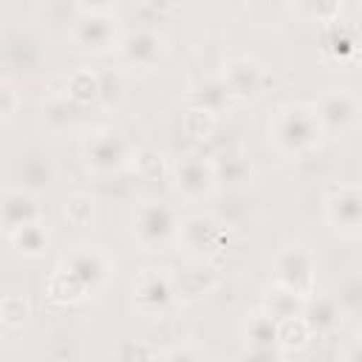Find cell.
Instances as JSON below:
<instances>
[{
  "label": "cell",
  "instance_id": "6da1fadb",
  "mask_svg": "<svg viewBox=\"0 0 362 362\" xmlns=\"http://www.w3.org/2000/svg\"><path fill=\"white\" fill-rule=\"evenodd\" d=\"M269 141L288 158H303L325 139L314 102H283L269 116Z\"/></svg>",
  "mask_w": 362,
  "mask_h": 362
},
{
  "label": "cell",
  "instance_id": "7a4b0ae2",
  "mask_svg": "<svg viewBox=\"0 0 362 362\" xmlns=\"http://www.w3.org/2000/svg\"><path fill=\"white\" fill-rule=\"evenodd\" d=\"M178 223H181V218H178L175 206L167 201H156V198L141 201L130 215L133 240L144 252H164V249L175 246Z\"/></svg>",
  "mask_w": 362,
  "mask_h": 362
},
{
  "label": "cell",
  "instance_id": "3957f363",
  "mask_svg": "<svg viewBox=\"0 0 362 362\" xmlns=\"http://www.w3.org/2000/svg\"><path fill=\"white\" fill-rule=\"evenodd\" d=\"M133 150L136 147L116 127L102 124V127H93L82 139V164L93 175H113L130 167Z\"/></svg>",
  "mask_w": 362,
  "mask_h": 362
},
{
  "label": "cell",
  "instance_id": "277c9868",
  "mask_svg": "<svg viewBox=\"0 0 362 362\" xmlns=\"http://www.w3.org/2000/svg\"><path fill=\"white\" fill-rule=\"evenodd\" d=\"M175 246L189 260H212L226 246V226L221 218H215L209 212L187 215L178 223Z\"/></svg>",
  "mask_w": 362,
  "mask_h": 362
},
{
  "label": "cell",
  "instance_id": "5b68a950",
  "mask_svg": "<svg viewBox=\"0 0 362 362\" xmlns=\"http://www.w3.org/2000/svg\"><path fill=\"white\" fill-rule=\"evenodd\" d=\"M57 266L65 269L68 274H74V277L85 286V291H88L90 297L102 294V291L110 286L113 274H116L113 257H110L102 246H93V243H79V246H74L71 252L62 255V260H59Z\"/></svg>",
  "mask_w": 362,
  "mask_h": 362
},
{
  "label": "cell",
  "instance_id": "8992f818",
  "mask_svg": "<svg viewBox=\"0 0 362 362\" xmlns=\"http://www.w3.org/2000/svg\"><path fill=\"white\" fill-rule=\"evenodd\" d=\"M170 181L173 189L181 201L187 204H198L204 198H209L218 189V178H215V161L204 153H184L173 167H170Z\"/></svg>",
  "mask_w": 362,
  "mask_h": 362
},
{
  "label": "cell",
  "instance_id": "52a82bcc",
  "mask_svg": "<svg viewBox=\"0 0 362 362\" xmlns=\"http://www.w3.org/2000/svg\"><path fill=\"white\" fill-rule=\"evenodd\" d=\"M274 283L300 294L303 300H308L311 294H317V272H314V255L308 246L303 243H288L274 255Z\"/></svg>",
  "mask_w": 362,
  "mask_h": 362
},
{
  "label": "cell",
  "instance_id": "ba28073f",
  "mask_svg": "<svg viewBox=\"0 0 362 362\" xmlns=\"http://www.w3.org/2000/svg\"><path fill=\"white\" fill-rule=\"evenodd\" d=\"M130 291L141 317H158L175 303V272L167 266H147L136 274Z\"/></svg>",
  "mask_w": 362,
  "mask_h": 362
},
{
  "label": "cell",
  "instance_id": "9c48e42d",
  "mask_svg": "<svg viewBox=\"0 0 362 362\" xmlns=\"http://www.w3.org/2000/svg\"><path fill=\"white\" fill-rule=\"evenodd\" d=\"M119 37H122V28L113 11H79L68 28V40L74 42V48L90 51V54H105L116 48Z\"/></svg>",
  "mask_w": 362,
  "mask_h": 362
},
{
  "label": "cell",
  "instance_id": "30bf717a",
  "mask_svg": "<svg viewBox=\"0 0 362 362\" xmlns=\"http://www.w3.org/2000/svg\"><path fill=\"white\" fill-rule=\"evenodd\" d=\"M322 215L339 235L362 232V184H331L322 195Z\"/></svg>",
  "mask_w": 362,
  "mask_h": 362
},
{
  "label": "cell",
  "instance_id": "8fae6325",
  "mask_svg": "<svg viewBox=\"0 0 362 362\" xmlns=\"http://www.w3.org/2000/svg\"><path fill=\"white\" fill-rule=\"evenodd\" d=\"M314 105H317V116L322 122L325 136L348 133L362 116V102L351 88H328Z\"/></svg>",
  "mask_w": 362,
  "mask_h": 362
},
{
  "label": "cell",
  "instance_id": "7c38bea8",
  "mask_svg": "<svg viewBox=\"0 0 362 362\" xmlns=\"http://www.w3.org/2000/svg\"><path fill=\"white\" fill-rule=\"evenodd\" d=\"M221 76L232 93V99L238 102H255L266 85H269V71L260 59L249 57V54H240V57H229L221 68Z\"/></svg>",
  "mask_w": 362,
  "mask_h": 362
},
{
  "label": "cell",
  "instance_id": "4fadbf2b",
  "mask_svg": "<svg viewBox=\"0 0 362 362\" xmlns=\"http://www.w3.org/2000/svg\"><path fill=\"white\" fill-rule=\"evenodd\" d=\"M164 37L147 25H139V28H130V31H122L119 42H116V54L122 59V65L127 68H136V71H150L161 62L164 57Z\"/></svg>",
  "mask_w": 362,
  "mask_h": 362
},
{
  "label": "cell",
  "instance_id": "5bb4252c",
  "mask_svg": "<svg viewBox=\"0 0 362 362\" xmlns=\"http://www.w3.org/2000/svg\"><path fill=\"white\" fill-rule=\"evenodd\" d=\"M240 339H243V351L252 359L283 356V351L277 345V317H272L263 305L246 314V320L240 325Z\"/></svg>",
  "mask_w": 362,
  "mask_h": 362
},
{
  "label": "cell",
  "instance_id": "9a60e30c",
  "mask_svg": "<svg viewBox=\"0 0 362 362\" xmlns=\"http://www.w3.org/2000/svg\"><path fill=\"white\" fill-rule=\"evenodd\" d=\"M45 221V209L40 204V192H31L25 187H8L3 189V201H0V226L6 235Z\"/></svg>",
  "mask_w": 362,
  "mask_h": 362
},
{
  "label": "cell",
  "instance_id": "2e32d148",
  "mask_svg": "<svg viewBox=\"0 0 362 362\" xmlns=\"http://www.w3.org/2000/svg\"><path fill=\"white\" fill-rule=\"evenodd\" d=\"M221 283V272L212 260H192L184 272H175V303H198Z\"/></svg>",
  "mask_w": 362,
  "mask_h": 362
},
{
  "label": "cell",
  "instance_id": "e0dca14e",
  "mask_svg": "<svg viewBox=\"0 0 362 362\" xmlns=\"http://www.w3.org/2000/svg\"><path fill=\"white\" fill-rule=\"evenodd\" d=\"M79 105L59 88H51L48 96L40 105V127L51 136H62L68 130H74L76 119H79Z\"/></svg>",
  "mask_w": 362,
  "mask_h": 362
},
{
  "label": "cell",
  "instance_id": "ac0fdd59",
  "mask_svg": "<svg viewBox=\"0 0 362 362\" xmlns=\"http://www.w3.org/2000/svg\"><path fill=\"white\" fill-rule=\"evenodd\" d=\"M215 178L223 189H246L255 181V164L243 150H223L215 158Z\"/></svg>",
  "mask_w": 362,
  "mask_h": 362
},
{
  "label": "cell",
  "instance_id": "d6986e66",
  "mask_svg": "<svg viewBox=\"0 0 362 362\" xmlns=\"http://www.w3.org/2000/svg\"><path fill=\"white\" fill-rule=\"evenodd\" d=\"M3 57H6V65L8 68L31 71V68H37L42 62V40L31 28H14L6 37Z\"/></svg>",
  "mask_w": 362,
  "mask_h": 362
},
{
  "label": "cell",
  "instance_id": "ffe728a7",
  "mask_svg": "<svg viewBox=\"0 0 362 362\" xmlns=\"http://www.w3.org/2000/svg\"><path fill=\"white\" fill-rule=\"evenodd\" d=\"M342 314H345V311H342V300H339V297H331V294H322V297L311 294V297L305 300V311H303V317L308 320L314 337L337 334L339 325H342V320H345Z\"/></svg>",
  "mask_w": 362,
  "mask_h": 362
},
{
  "label": "cell",
  "instance_id": "44dd1931",
  "mask_svg": "<svg viewBox=\"0 0 362 362\" xmlns=\"http://www.w3.org/2000/svg\"><path fill=\"white\" fill-rule=\"evenodd\" d=\"M14 255L25 257V260H40L48 255V246H51V229L45 226V221H37V223H28L11 235H6Z\"/></svg>",
  "mask_w": 362,
  "mask_h": 362
},
{
  "label": "cell",
  "instance_id": "7402d4cb",
  "mask_svg": "<svg viewBox=\"0 0 362 362\" xmlns=\"http://www.w3.org/2000/svg\"><path fill=\"white\" fill-rule=\"evenodd\" d=\"M229 99H232V93H229V88H226V82H223L221 74L218 76H212V74L209 76H201L198 82L189 85V93H187V102L189 105L206 107L215 116L229 105Z\"/></svg>",
  "mask_w": 362,
  "mask_h": 362
},
{
  "label": "cell",
  "instance_id": "603a6c76",
  "mask_svg": "<svg viewBox=\"0 0 362 362\" xmlns=\"http://www.w3.org/2000/svg\"><path fill=\"white\" fill-rule=\"evenodd\" d=\"M17 175H20V187H25L31 192H42L57 181V164L45 153H31L17 167Z\"/></svg>",
  "mask_w": 362,
  "mask_h": 362
},
{
  "label": "cell",
  "instance_id": "cb8c5ba5",
  "mask_svg": "<svg viewBox=\"0 0 362 362\" xmlns=\"http://www.w3.org/2000/svg\"><path fill=\"white\" fill-rule=\"evenodd\" d=\"M59 90H65L79 107H88L93 102H99V71L93 68H76L71 74L62 76Z\"/></svg>",
  "mask_w": 362,
  "mask_h": 362
},
{
  "label": "cell",
  "instance_id": "d4e9b609",
  "mask_svg": "<svg viewBox=\"0 0 362 362\" xmlns=\"http://www.w3.org/2000/svg\"><path fill=\"white\" fill-rule=\"evenodd\" d=\"M311 339H314V331H311V325H308V320H305L303 314L277 320V345H280L283 356L308 348Z\"/></svg>",
  "mask_w": 362,
  "mask_h": 362
},
{
  "label": "cell",
  "instance_id": "484cf974",
  "mask_svg": "<svg viewBox=\"0 0 362 362\" xmlns=\"http://www.w3.org/2000/svg\"><path fill=\"white\" fill-rule=\"evenodd\" d=\"M130 167H133V173H136L141 181H147V184H158V181H167L173 164H167L164 153L156 150V147H136V150H133V161H130Z\"/></svg>",
  "mask_w": 362,
  "mask_h": 362
},
{
  "label": "cell",
  "instance_id": "4316f807",
  "mask_svg": "<svg viewBox=\"0 0 362 362\" xmlns=\"http://www.w3.org/2000/svg\"><path fill=\"white\" fill-rule=\"evenodd\" d=\"M322 48H325V54H328V57H334L337 62H351L354 57H359V54H362V45H356V42H354L351 31H345V28L339 25V20H337V23H331V25H325Z\"/></svg>",
  "mask_w": 362,
  "mask_h": 362
},
{
  "label": "cell",
  "instance_id": "83f0119b",
  "mask_svg": "<svg viewBox=\"0 0 362 362\" xmlns=\"http://www.w3.org/2000/svg\"><path fill=\"white\" fill-rule=\"evenodd\" d=\"M263 308H266L272 317L286 320V317L303 314V311H305V300H303L300 294H294V291H288V288H283V286L274 283V286L266 291V297H263Z\"/></svg>",
  "mask_w": 362,
  "mask_h": 362
},
{
  "label": "cell",
  "instance_id": "f1b7e54d",
  "mask_svg": "<svg viewBox=\"0 0 362 362\" xmlns=\"http://www.w3.org/2000/svg\"><path fill=\"white\" fill-rule=\"evenodd\" d=\"M181 130L192 141H206L212 139V130H215V113L198 105H187L181 113Z\"/></svg>",
  "mask_w": 362,
  "mask_h": 362
},
{
  "label": "cell",
  "instance_id": "f546056e",
  "mask_svg": "<svg viewBox=\"0 0 362 362\" xmlns=\"http://www.w3.org/2000/svg\"><path fill=\"white\" fill-rule=\"evenodd\" d=\"M93 215H96V201L88 195V192H74L68 195L65 206H62V218L76 226V229H85L93 223Z\"/></svg>",
  "mask_w": 362,
  "mask_h": 362
},
{
  "label": "cell",
  "instance_id": "4dcf8cb0",
  "mask_svg": "<svg viewBox=\"0 0 362 362\" xmlns=\"http://www.w3.org/2000/svg\"><path fill=\"white\" fill-rule=\"evenodd\" d=\"M294 6L305 20L320 23V25L337 23L342 11V0H294Z\"/></svg>",
  "mask_w": 362,
  "mask_h": 362
},
{
  "label": "cell",
  "instance_id": "1f68e13d",
  "mask_svg": "<svg viewBox=\"0 0 362 362\" xmlns=\"http://www.w3.org/2000/svg\"><path fill=\"white\" fill-rule=\"evenodd\" d=\"M28 314H31V305H28V300L23 294H14V291L3 294V300H0V325L6 331L23 328L28 322Z\"/></svg>",
  "mask_w": 362,
  "mask_h": 362
},
{
  "label": "cell",
  "instance_id": "d6a6232c",
  "mask_svg": "<svg viewBox=\"0 0 362 362\" xmlns=\"http://www.w3.org/2000/svg\"><path fill=\"white\" fill-rule=\"evenodd\" d=\"M124 90H127V82H124V74L119 68L113 71H99V102L102 107H119L122 99H124Z\"/></svg>",
  "mask_w": 362,
  "mask_h": 362
},
{
  "label": "cell",
  "instance_id": "836d02e7",
  "mask_svg": "<svg viewBox=\"0 0 362 362\" xmlns=\"http://www.w3.org/2000/svg\"><path fill=\"white\" fill-rule=\"evenodd\" d=\"M20 105H23V96L14 85V79L8 74H3V79H0V122L8 124L14 119V113L20 110Z\"/></svg>",
  "mask_w": 362,
  "mask_h": 362
},
{
  "label": "cell",
  "instance_id": "e575fe53",
  "mask_svg": "<svg viewBox=\"0 0 362 362\" xmlns=\"http://www.w3.org/2000/svg\"><path fill=\"white\" fill-rule=\"evenodd\" d=\"M206 354H204V348H198L192 339H187L184 345H175V348H167V351H161V359H170V362H187V359H204Z\"/></svg>",
  "mask_w": 362,
  "mask_h": 362
},
{
  "label": "cell",
  "instance_id": "d590c367",
  "mask_svg": "<svg viewBox=\"0 0 362 362\" xmlns=\"http://www.w3.org/2000/svg\"><path fill=\"white\" fill-rule=\"evenodd\" d=\"M337 356H342V359H348V362H362V334H356Z\"/></svg>",
  "mask_w": 362,
  "mask_h": 362
},
{
  "label": "cell",
  "instance_id": "8d00e7d4",
  "mask_svg": "<svg viewBox=\"0 0 362 362\" xmlns=\"http://www.w3.org/2000/svg\"><path fill=\"white\" fill-rule=\"evenodd\" d=\"M79 11H113L116 0H76Z\"/></svg>",
  "mask_w": 362,
  "mask_h": 362
},
{
  "label": "cell",
  "instance_id": "74e56055",
  "mask_svg": "<svg viewBox=\"0 0 362 362\" xmlns=\"http://www.w3.org/2000/svg\"><path fill=\"white\" fill-rule=\"evenodd\" d=\"M141 6L153 14H170L178 6V0H141Z\"/></svg>",
  "mask_w": 362,
  "mask_h": 362
},
{
  "label": "cell",
  "instance_id": "f35d334b",
  "mask_svg": "<svg viewBox=\"0 0 362 362\" xmlns=\"http://www.w3.org/2000/svg\"><path fill=\"white\" fill-rule=\"evenodd\" d=\"M359 6H362V0H359Z\"/></svg>",
  "mask_w": 362,
  "mask_h": 362
},
{
  "label": "cell",
  "instance_id": "ab89813d",
  "mask_svg": "<svg viewBox=\"0 0 362 362\" xmlns=\"http://www.w3.org/2000/svg\"><path fill=\"white\" fill-rule=\"evenodd\" d=\"M359 59H362V54H359Z\"/></svg>",
  "mask_w": 362,
  "mask_h": 362
},
{
  "label": "cell",
  "instance_id": "60d3db41",
  "mask_svg": "<svg viewBox=\"0 0 362 362\" xmlns=\"http://www.w3.org/2000/svg\"><path fill=\"white\" fill-rule=\"evenodd\" d=\"M359 334H362V331H359Z\"/></svg>",
  "mask_w": 362,
  "mask_h": 362
}]
</instances>
